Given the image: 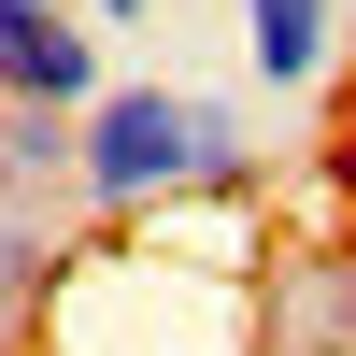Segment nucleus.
Returning <instances> with one entry per match:
<instances>
[{
	"mask_svg": "<svg viewBox=\"0 0 356 356\" xmlns=\"http://www.w3.org/2000/svg\"><path fill=\"white\" fill-rule=\"evenodd\" d=\"M243 186H257L243 100H214V86H100L86 157H72V214H100V228H171L186 200H243Z\"/></svg>",
	"mask_w": 356,
	"mask_h": 356,
	"instance_id": "nucleus-1",
	"label": "nucleus"
},
{
	"mask_svg": "<svg viewBox=\"0 0 356 356\" xmlns=\"http://www.w3.org/2000/svg\"><path fill=\"white\" fill-rule=\"evenodd\" d=\"M72 228H57V200H15L0 186V342L15 328H43V300H57V271H72Z\"/></svg>",
	"mask_w": 356,
	"mask_h": 356,
	"instance_id": "nucleus-2",
	"label": "nucleus"
},
{
	"mask_svg": "<svg viewBox=\"0 0 356 356\" xmlns=\"http://www.w3.org/2000/svg\"><path fill=\"white\" fill-rule=\"evenodd\" d=\"M328 43H342L328 0H243V57H257L271 100H314V86H328Z\"/></svg>",
	"mask_w": 356,
	"mask_h": 356,
	"instance_id": "nucleus-3",
	"label": "nucleus"
},
{
	"mask_svg": "<svg viewBox=\"0 0 356 356\" xmlns=\"http://www.w3.org/2000/svg\"><path fill=\"white\" fill-rule=\"evenodd\" d=\"M314 342H356V243L314 271Z\"/></svg>",
	"mask_w": 356,
	"mask_h": 356,
	"instance_id": "nucleus-4",
	"label": "nucleus"
},
{
	"mask_svg": "<svg viewBox=\"0 0 356 356\" xmlns=\"http://www.w3.org/2000/svg\"><path fill=\"white\" fill-rule=\"evenodd\" d=\"M72 15H86V29H100V43H114V29H143V15H157V0H72Z\"/></svg>",
	"mask_w": 356,
	"mask_h": 356,
	"instance_id": "nucleus-5",
	"label": "nucleus"
},
{
	"mask_svg": "<svg viewBox=\"0 0 356 356\" xmlns=\"http://www.w3.org/2000/svg\"><path fill=\"white\" fill-rule=\"evenodd\" d=\"M300 356H356V342H300Z\"/></svg>",
	"mask_w": 356,
	"mask_h": 356,
	"instance_id": "nucleus-6",
	"label": "nucleus"
},
{
	"mask_svg": "<svg viewBox=\"0 0 356 356\" xmlns=\"http://www.w3.org/2000/svg\"><path fill=\"white\" fill-rule=\"evenodd\" d=\"M0 129H15V86H0Z\"/></svg>",
	"mask_w": 356,
	"mask_h": 356,
	"instance_id": "nucleus-7",
	"label": "nucleus"
}]
</instances>
